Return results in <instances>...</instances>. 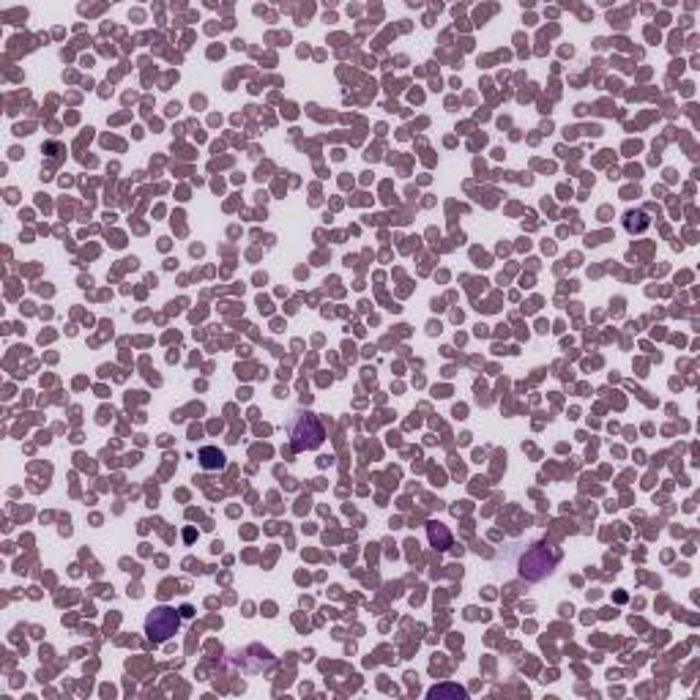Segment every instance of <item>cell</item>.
<instances>
[{
    "label": "cell",
    "instance_id": "5",
    "mask_svg": "<svg viewBox=\"0 0 700 700\" xmlns=\"http://www.w3.org/2000/svg\"><path fill=\"white\" fill-rule=\"evenodd\" d=\"M200 457H202V465H205V468H219L222 460H225L222 451H216V449H202Z\"/></svg>",
    "mask_w": 700,
    "mask_h": 700
},
{
    "label": "cell",
    "instance_id": "4",
    "mask_svg": "<svg viewBox=\"0 0 700 700\" xmlns=\"http://www.w3.org/2000/svg\"><path fill=\"white\" fill-rule=\"evenodd\" d=\"M429 539H432V545H435L438 550H446V547H449V545H451L449 531H446L443 525H438V523L429 525Z\"/></svg>",
    "mask_w": 700,
    "mask_h": 700
},
{
    "label": "cell",
    "instance_id": "3",
    "mask_svg": "<svg viewBox=\"0 0 700 700\" xmlns=\"http://www.w3.org/2000/svg\"><path fill=\"white\" fill-rule=\"evenodd\" d=\"M148 637L150 640H167L170 635H175V629H178V613H175L173 607H159V610H153L148 618Z\"/></svg>",
    "mask_w": 700,
    "mask_h": 700
},
{
    "label": "cell",
    "instance_id": "2",
    "mask_svg": "<svg viewBox=\"0 0 700 700\" xmlns=\"http://www.w3.org/2000/svg\"><path fill=\"white\" fill-rule=\"evenodd\" d=\"M290 443L296 451L318 449L323 443V427L312 413H296L290 419Z\"/></svg>",
    "mask_w": 700,
    "mask_h": 700
},
{
    "label": "cell",
    "instance_id": "6",
    "mask_svg": "<svg viewBox=\"0 0 700 700\" xmlns=\"http://www.w3.org/2000/svg\"><path fill=\"white\" fill-rule=\"evenodd\" d=\"M438 695H454V698H462L465 692H462V689H457V687H443V689H432V692H429V698H438Z\"/></svg>",
    "mask_w": 700,
    "mask_h": 700
},
{
    "label": "cell",
    "instance_id": "1",
    "mask_svg": "<svg viewBox=\"0 0 700 700\" xmlns=\"http://www.w3.org/2000/svg\"><path fill=\"white\" fill-rule=\"evenodd\" d=\"M555 561H558V555L547 547V545H531V547H525V552L520 555V561H517V572L528 580H542V577H547L552 572V566H555Z\"/></svg>",
    "mask_w": 700,
    "mask_h": 700
}]
</instances>
